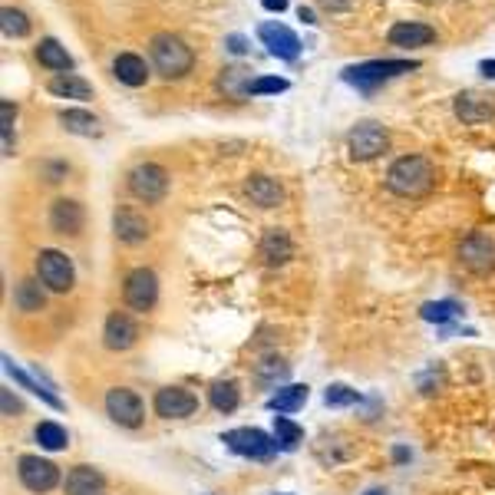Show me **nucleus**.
I'll list each match as a JSON object with an SVG mask.
<instances>
[{"mask_svg": "<svg viewBox=\"0 0 495 495\" xmlns=\"http://www.w3.org/2000/svg\"><path fill=\"white\" fill-rule=\"evenodd\" d=\"M436 185V165L426 155H400L386 169V189L400 199H420Z\"/></svg>", "mask_w": 495, "mask_h": 495, "instance_id": "f257e3e1", "label": "nucleus"}, {"mask_svg": "<svg viewBox=\"0 0 495 495\" xmlns=\"http://www.w3.org/2000/svg\"><path fill=\"white\" fill-rule=\"evenodd\" d=\"M149 57H152V66H155L159 76H165V80H182L195 66L192 47H189L182 37H175V33H155L149 40Z\"/></svg>", "mask_w": 495, "mask_h": 495, "instance_id": "f03ea898", "label": "nucleus"}, {"mask_svg": "<svg viewBox=\"0 0 495 495\" xmlns=\"http://www.w3.org/2000/svg\"><path fill=\"white\" fill-rule=\"evenodd\" d=\"M420 70V60H364L357 66H347L344 70V83H350L354 90L360 93H376L384 83L403 76V73H413Z\"/></svg>", "mask_w": 495, "mask_h": 495, "instance_id": "7ed1b4c3", "label": "nucleus"}, {"mask_svg": "<svg viewBox=\"0 0 495 495\" xmlns=\"http://www.w3.org/2000/svg\"><path fill=\"white\" fill-rule=\"evenodd\" d=\"M126 189L142 205H159L169 195V172L159 162H139L126 172Z\"/></svg>", "mask_w": 495, "mask_h": 495, "instance_id": "20e7f679", "label": "nucleus"}, {"mask_svg": "<svg viewBox=\"0 0 495 495\" xmlns=\"http://www.w3.org/2000/svg\"><path fill=\"white\" fill-rule=\"evenodd\" d=\"M37 278L47 291L53 294H70L73 284H76V268H73V258L60 248H40L37 254Z\"/></svg>", "mask_w": 495, "mask_h": 495, "instance_id": "39448f33", "label": "nucleus"}, {"mask_svg": "<svg viewBox=\"0 0 495 495\" xmlns=\"http://www.w3.org/2000/svg\"><path fill=\"white\" fill-rule=\"evenodd\" d=\"M222 443L228 446L234 455H244V459H254V463H268V459L278 453L274 436H268L264 429H258V426L228 429V433H222Z\"/></svg>", "mask_w": 495, "mask_h": 495, "instance_id": "423d86ee", "label": "nucleus"}, {"mask_svg": "<svg viewBox=\"0 0 495 495\" xmlns=\"http://www.w3.org/2000/svg\"><path fill=\"white\" fill-rule=\"evenodd\" d=\"M122 301L136 314H149L159 304V278L152 268H132L122 278Z\"/></svg>", "mask_w": 495, "mask_h": 495, "instance_id": "0eeeda50", "label": "nucleus"}, {"mask_svg": "<svg viewBox=\"0 0 495 495\" xmlns=\"http://www.w3.org/2000/svg\"><path fill=\"white\" fill-rule=\"evenodd\" d=\"M106 416H110L112 423L122 426V429H139L146 423V403H142V396L129 386H112L106 390Z\"/></svg>", "mask_w": 495, "mask_h": 495, "instance_id": "6e6552de", "label": "nucleus"}, {"mask_svg": "<svg viewBox=\"0 0 495 495\" xmlns=\"http://www.w3.org/2000/svg\"><path fill=\"white\" fill-rule=\"evenodd\" d=\"M390 149V136L380 122H357L354 129L347 132V152H350V159L354 162H370L376 155H384Z\"/></svg>", "mask_w": 495, "mask_h": 495, "instance_id": "1a4fd4ad", "label": "nucleus"}, {"mask_svg": "<svg viewBox=\"0 0 495 495\" xmlns=\"http://www.w3.org/2000/svg\"><path fill=\"white\" fill-rule=\"evenodd\" d=\"M455 254H459V264L475 278H485V274L495 271V242L485 232L465 234L459 248H455Z\"/></svg>", "mask_w": 495, "mask_h": 495, "instance_id": "9d476101", "label": "nucleus"}, {"mask_svg": "<svg viewBox=\"0 0 495 495\" xmlns=\"http://www.w3.org/2000/svg\"><path fill=\"white\" fill-rule=\"evenodd\" d=\"M17 479H21V485L27 489V492L47 495L60 485V469H57L50 459H43V455L27 453L17 459Z\"/></svg>", "mask_w": 495, "mask_h": 495, "instance_id": "9b49d317", "label": "nucleus"}, {"mask_svg": "<svg viewBox=\"0 0 495 495\" xmlns=\"http://www.w3.org/2000/svg\"><path fill=\"white\" fill-rule=\"evenodd\" d=\"M152 410L159 420H189L199 413V396L185 386H162L152 396Z\"/></svg>", "mask_w": 495, "mask_h": 495, "instance_id": "f8f14e48", "label": "nucleus"}, {"mask_svg": "<svg viewBox=\"0 0 495 495\" xmlns=\"http://www.w3.org/2000/svg\"><path fill=\"white\" fill-rule=\"evenodd\" d=\"M102 344H106V350H112V354L132 350V347L139 344V323H136V317L126 311H112L110 317H106V323H102Z\"/></svg>", "mask_w": 495, "mask_h": 495, "instance_id": "ddd939ff", "label": "nucleus"}, {"mask_svg": "<svg viewBox=\"0 0 495 495\" xmlns=\"http://www.w3.org/2000/svg\"><path fill=\"white\" fill-rule=\"evenodd\" d=\"M258 40L268 47L271 57H278V60H284V63H294L301 57V40H297V33L278 21L261 23V27H258Z\"/></svg>", "mask_w": 495, "mask_h": 495, "instance_id": "4468645a", "label": "nucleus"}, {"mask_svg": "<svg viewBox=\"0 0 495 495\" xmlns=\"http://www.w3.org/2000/svg\"><path fill=\"white\" fill-rule=\"evenodd\" d=\"M453 112H455V119L465 122V126H482V122L495 119V96L463 90L453 100Z\"/></svg>", "mask_w": 495, "mask_h": 495, "instance_id": "2eb2a0df", "label": "nucleus"}, {"mask_svg": "<svg viewBox=\"0 0 495 495\" xmlns=\"http://www.w3.org/2000/svg\"><path fill=\"white\" fill-rule=\"evenodd\" d=\"M112 234H116V242L119 244H136L149 242V222H146V215L136 212L132 205H119L116 212H112Z\"/></svg>", "mask_w": 495, "mask_h": 495, "instance_id": "dca6fc26", "label": "nucleus"}, {"mask_svg": "<svg viewBox=\"0 0 495 495\" xmlns=\"http://www.w3.org/2000/svg\"><path fill=\"white\" fill-rule=\"evenodd\" d=\"M50 228L57 234H66V238H76L86 228V208L76 199H57L50 205Z\"/></svg>", "mask_w": 495, "mask_h": 495, "instance_id": "f3484780", "label": "nucleus"}, {"mask_svg": "<svg viewBox=\"0 0 495 495\" xmlns=\"http://www.w3.org/2000/svg\"><path fill=\"white\" fill-rule=\"evenodd\" d=\"M386 43L390 47H400V50H413V47H429L436 43V31L423 21H396L386 33Z\"/></svg>", "mask_w": 495, "mask_h": 495, "instance_id": "a211bd4d", "label": "nucleus"}, {"mask_svg": "<svg viewBox=\"0 0 495 495\" xmlns=\"http://www.w3.org/2000/svg\"><path fill=\"white\" fill-rule=\"evenodd\" d=\"M258 258L268 268H284L294 258V242L284 228H264L261 242H258Z\"/></svg>", "mask_w": 495, "mask_h": 495, "instance_id": "6ab92c4d", "label": "nucleus"}, {"mask_svg": "<svg viewBox=\"0 0 495 495\" xmlns=\"http://www.w3.org/2000/svg\"><path fill=\"white\" fill-rule=\"evenodd\" d=\"M244 195L252 199V205H258V208H281L284 205V189L278 179H271V175H248V182H244Z\"/></svg>", "mask_w": 495, "mask_h": 495, "instance_id": "aec40b11", "label": "nucleus"}, {"mask_svg": "<svg viewBox=\"0 0 495 495\" xmlns=\"http://www.w3.org/2000/svg\"><path fill=\"white\" fill-rule=\"evenodd\" d=\"M102 489H106V475L96 465H73L63 482L66 495H102Z\"/></svg>", "mask_w": 495, "mask_h": 495, "instance_id": "412c9836", "label": "nucleus"}, {"mask_svg": "<svg viewBox=\"0 0 495 495\" xmlns=\"http://www.w3.org/2000/svg\"><path fill=\"white\" fill-rule=\"evenodd\" d=\"M112 76H116L122 86L139 90V86H146V80H149V66H146V60H142L139 53H119V57L112 60Z\"/></svg>", "mask_w": 495, "mask_h": 495, "instance_id": "4be33fe9", "label": "nucleus"}, {"mask_svg": "<svg viewBox=\"0 0 495 495\" xmlns=\"http://www.w3.org/2000/svg\"><path fill=\"white\" fill-rule=\"evenodd\" d=\"M13 307L21 314H40L47 307V287L40 284V278H23L13 287Z\"/></svg>", "mask_w": 495, "mask_h": 495, "instance_id": "5701e85b", "label": "nucleus"}, {"mask_svg": "<svg viewBox=\"0 0 495 495\" xmlns=\"http://www.w3.org/2000/svg\"><path fill=\"white\" fill-rule=\"evenodd\" d=\"M47 90L57 96V100H93V86L76 73H53Z\"/></svg>", "mask_w": 495, "mask_h": 495, "instance_id": "b1692460", "label": "nucleus"}, {"mask_svg": "<svg viewBox=\"0 0 495 495\" xmlns=\"http://www.w3.org/2000/svg\"><path fill=\"white\" fill-rule=\"evenodd\" d=\"M304 403H307V386H304V384L278 386V393L268 396V410H271V413H278V416L297 413Z\"/></svg>", "mask_w": 495, "mask_h": 495, "instance_id": "393cba45", "label": "nucleus"}, {"mask_svg": "<svg viewBox=\"0 0 495 495\" xmlns=\"http://www.w3.org/2000/svg\"><path fill=\"white\" fill-rule=\"evenodd\" d=\"M60 126L73 136H83V139H93V136H100L102 126H100V116H93L90 110H60Z\"/></svg>", "mask_w": 495, "mask_h": 495, "instance_id": "a878e982", "label": "nucleus"}, {"mask_svg": "<svg viewBox=\"0 0 495 495\" xmlns=\"http://www.w3.org/2000/svg\"><path fill=\"white\" fill-rule=\"evenodd\" d=\"M37 60H40V66H47V70L53 73H73V57L66 53V47H63L60 40H53V37H43V40L37 43Z\"/></svg>", "mask_w": 495, "mask_h": 495, "instance_id": "bb28decb", "label": "nucleus"}, {"mask_svg": "<svg viewBox=\"0 0 495 495\" xmlns=\"http://www.w3.org/2000/svg\"><path fill=\"white\" fill-rule=\"evenodd\" d=\"M4 370H7V374H11L13 380H17V384L23 386V390H31L33 396H40L43 403H50L53 410H63V400H60V396L53 393L50 386H43V380H33L31 374H23L21 367H17V364L11 360V357H4Z\"/></svg>", "mask_w": 495, "mask_h": 495, "instance_id": "cd10ccee", "label": "nucleus"}, {"mask_svg": "<svg viewBox=\"0 0 495 495\" xmlns=\"http://www.w3.org/2000/svg\"><path fill=\"white\" fill-rule=\"evenodd\" d=\"M208 403H212L215 413H234L238 410V403H242V390H238V384L234 380H215L212 386H208Z\"/></svg>", "mask_w": 495, "mask_h": 495, "instance_id": "c85d7f7f", "label": "nucleus"}, {"mask_svg": "<svg viewBox=\"0 0 495 495\" xmlns=\"http://www.w3.org/2000/svg\"><path fill=\"white\" fill-rule=\"evenodd\" d=\"M271 436L274 443H278V453H294L304 443V429L294 420H287V416H274Z\"/></svg>", "mask_w": 495, "mask_h": 495, "instance_id": "c756f323", "label": "nucleus"}, {"mask_svg": "<svg viewBox=\"0 0 495 495\" xmlns=\"http://www.w3.org/2000/svg\"><path fill=\"white\" fill-rule=\"evenodd\" d=\"M33 439H37V443H40V449H47V453H60V449H66V446H70V433H66L60 423H53V420H43V423H37V429H33Z\"/></svg>", "mask_w": 495, "mask_h": 495, "instance_id": "7c9ffc66", "label": "nucleus"}, {"mask_svg": "<svg viewBox=\"0 0 495 495\" xmlns=\"http://www.w3.org/2000/svg\"><path fill=\"white\" fill-rule=\"evenodd\" d=\"M287 374H291V367L284 364L278 354H268V357H261V360L254 364V376H258V384H261V386L284 384V380H287Z\"/></svg>", "mask_w": 495, "mask_h": 495, "instance_id": "2f4dec72", "label": "nucleus"}, {"mask_svg": "<svg viewBox=\"0 0 495 495\" xmlns=\"http://www.w3.org/2000/svg\"><path fill=\"white\" fill-rule=\"evenodd\" d=\"M420 317L429 323H436V327H446L449 321H455V317H463V304L455 301H429L420 307Z\"/></svg>", "mask_w": 495, "mask_h": 495, "instance_id": "473e14b6", "label": "nucleus"}, {"mask_svg": "<svg viewBox=\"0 0 495 495\" xmlns=\"http://www.w3.org/2000/svg\"><path fill=\"white\" fill-rule=\"evenodd\" d=\"M0 27H4V37H13V40H21L31 33V17L17 7H4L0 11Z\"/></svg>", "mask_w": 495, "mask_h": 495, "instance_id": "72a5a7b5", "label": "nucleus"}, {"mask_svg": "<svg viewBox=\"0 0 495 495\" xmlns=\"http://www.w3.org/2000/svg\"><path fill=\"white\" fill-rule=\"evenodd\" d=\"M360 400H364V396L357 393L354 386H347V384H331V386H327V393H323V403L334 406V410H344V406H357Z\"/></svg>", "mask_w": 495, "mask_h": 495, "instance_id": "f704fd0d", "label": "nucleus"}, {"mask_svg": "<svg viewBox=\"0 0 495 495\" xmlns=\"http://www.w3.org/2000/svg\"><path fill=\"white\" fill-rule=\"evenodd\" d=\"M13 122H17V106L11 100L0 102V139H4V155H13Z\"/></svg>", "mask_w": 495, "mask_h": 495, "instance_id": "c9c22d12", "label": "nucleus"}, {"mask_svg": "<svg viewBox=\"0 0 495 495\" xmlns=\"http://www.w3.org/2000/svg\"><path fill=\"white\" fill-rule=\"evenodd\" d=\"M248 83H252V76H248V70H225L222 80H218V86H222L228 96H248Z\"/></svg>", "mask_w": 495, "mask_h": 495, "instance_id": "e433bc0d", "label": "nucleus"}, {"mask_svg": "<svg viewBox=\"0 0 495 495\" xmlns=\"http://www.w3.org/2000/svg\"><path fill=\"white\" fill-rule=\"evenodd\" d=\"M291 83L284 76H258V80L248 83V96H268V93H284Z\"/></svg>", "mask_w": 495, "mask_h": 495, "instance_id": "4c0bfd02", "label": "nucleus"}, {"mask_svg": "<svg viewBox=\"0 0 495 495\" xmlns=\"http://www.w3.org/2000/svg\"><path fill=\"white\" fill-rule=\"evenodd\" d=\"M40 175L47 179V182H63L66 175H70V162L66 159H43L40 162Z\"/></svg>", "mask_w": 495, "mask_h": 495, "instance_id": "58836bf2", "label": "nucleus"}, {"mask_svg": "<svg viewBox=\"0 0 495 495\" xmlns=\"http://www.w3.org/2000/svg\"><path fill=\"white\" fill-rule=\"evenodd\" d=\"M0 403H4V416H7V420L23 413V403L11 393V390H0Z\"/></svg>", "mask_w": 495, "mask_h": 495, "instance_id": "ea45409f", "label": "nucleus"}, {"mask_svg": "<svg viewBox=\"0 0 495 495\" xmlns=\"http://www.w3.org/2000/svg\"><path fill=\"white\" fill-rule=\"evenodd\" d=\"M225 47L234 53V57H242V53H248V40H244L242 33H228L225 37Z\"/></svg>", "mask_w": 495, "mask_h": 495, "instance_id": "a19ab883", "label": "nucleus"}, {"mask_svg": "<svg viewBox=\"0 0 495 495\" xmlns=\"http://www.w3.org/2000/svg\"><path fill=\"white\" fill-rule=\"evenodd\" d=\"M261 7L271 13H281V11H287V0H261Z\"/></svg>", "mask_w": 495, "mask_h": 495, "instance_id": "79ce46f5", "label": "nucleus"}, {"mask_svg": "<svg viewBox=\"0 0 495 495\" xmlns=\"http://www.w3.org/2000/svg\"><path fill=\"white\" fill-rule=\"evenodd\" d=\"M479 73H482L485 80H495V60H482V63H479Z\"/></svg>", "mask_w": 495, "mask_h": 495, "instance_id": "37998d69", "label": "nucleus"}, {"mask_svg": "<svg viewBox=\"0 0 495 495\" xmlns=\"http://www.w3.org/2000/svg\"><path fill=\"white\" fill-rule=\"evenodd\" d=\"M393 463H410V449L396 446V449H393Z\"/></svg>", "mask_w": 495, "mask_h": 495, "instance_id": "c03bdc74", "label": "nucleus"}, {"mask_svg": "<svg viewBox=\"0 0 495 495\" xmlns=\"http://www.w3.org/2000/svg\"><path fill=\"white\" fill-rule=\"evenodd\" d=\"M297 17H301L304 23H317V21H314V11H311V7H304V4L297 7Z\"/></svg>", "mask_w": 495, "mask_h": 495, "instance_id": "a18cd8bd", "label": "nucleus"}, {"mask_svg": "<svg viewBox=\"0 0 495 495\" xmlns=\"http://www.w3.org/2000/svg\"><path fill=\"white\" fill-rule=\"evenodd\" d=\"M364 495H386V492H384V489H367Z\"/></svg>", "mask_w": 495, "mask_h": 495, "instance_id": "49530a36", "label": "nucleus"}, {"mask_svg": "<svg viewBox=\"0 0 495 495\" xmlns=\"http://www.w3.org/2000/svg\"><path fill=\"white\" fill-rule=\"evenodd\" d=\"M281 495H287V492H281Z\"/></svg>", "mask_w": 495, "mask_h": 495, "instance_id": "de8ad7c7", "label": "nucleus"}]
</instances>
